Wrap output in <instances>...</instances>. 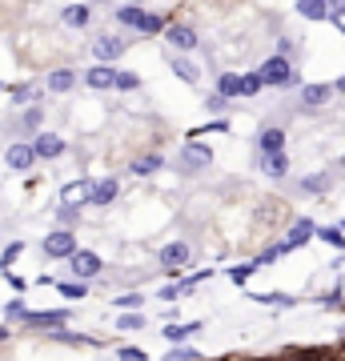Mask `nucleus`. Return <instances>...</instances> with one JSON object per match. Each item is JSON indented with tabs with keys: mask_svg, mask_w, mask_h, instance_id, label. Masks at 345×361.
I'll list each match as a JSON object with an SVG mask.
<instances>
[{
	"mask_svg": "<svg viewBox=\"0 0 345 361\" xmlns=\"http://www.w3.org/2000/svg\"><path fill=\"white\" fill-rule=\"evenodd\" d=\"M257 73H261V80L273 85V89H293L297 85V73H293V65H289V56H269Z\"/></svg>",
	"mask_w": 345,
	"mask_h": 361,
	"instance_id": "nucleus-1",
	"label": "nucleus"
},
{
	"mask_svg": "<svg viewBox=\"0 0 345 361\" xmlns=\"http://www.w3.org/2000/svg\"><path fill=\"white\" fill-rule=\"evenodd\" d=\"M68 269H73L77 281H92V277L101 273V257H97L92 249H77V253L68 257Z\"/></svg>",
	"mask_w": 345,
	"mask_h": 361,
	"instance_id": "nucleus-2",
	"label": "nucleus"
},
{
	"mask_svg": "<svg viewBox=\"0 0 345 361\" xmlns=\"http://www.w3.org/2000/svg\"><path fill=\"white\" fill-rule=\"evenodd\" d=\"M44 253L49 257H73L77 253V233H68V229H56L44 237Z\"/></svg>",
	"mask_w": 345,
	"mask_h": 361,
	"instance_id": "nucleus-3",
	"label": "nucleus"
},
{
	"mask_svg": "<svg viewBox=\"0 0 345 361\" xmlns=\"http://www.w3.org/2000/svg\"><path fill=\"white\" fill-rule=\"evenodd\" d=\"M125 44L128 40H121V37H97L92 40V56H97L101 65H109V61H116V56H125Z\"/></svg>",
	"mask_w": 345,
	"mask_h": 361,
	"instance_id": "nucleus-4",
	"label": "nucleus"
},
{
	"mask_svg": "<svg viewBox=\"0 0 345 361\" xmlns=\"http://www.w3.org/2000/svg\"><path fill=\"white\" fill-rule=\"evenodd\" d=\"M189 257H193V249L185 245V241H169V245L157 253V261H161L165 269H181V265H189Z\"/></svg>",
	"mask_w": 345,
	"mask_h": 361,
	"instance_id": "nucleus-5",
	"label": "nucleus"
},
{
	"mask_svg": "<svg viewBox=\"0 0 345 361\" xmlns=\"http://www.w3.org/2000/svg\"><path fill=\"white\" fill-rule=\"evenodd\" d=\"M4 161H8V169H13V173H28V169L37 165V153H32V145H8Z\"/></svg>",
	"mask_w": 345,
	"mask_h": 361,
	"instance_id": "nucleus-6",
	"label": "nucleus"
},
{
	"mask_svg": "<svg viewBox=\"0 0 345 361\" xmlns=\"http://www.w3.org/2000/svg\"><path fill=\"white\" fill-rule=\"evenodd\" d=\"M32 153L44 157V161H52V157L64 153V141L56 137V133H37V141H32Z\"/></svg>",
	"mask_w": 345,
	"mask_h": 361,
	"instance_id": "nucleus-7",
	"label": "nucleus"
},
{
	"mask_svg": "<svg viewBox=\"0 0 345 361\" xmlns=\"http://www.w3.org/2000/svg\"><path fill=\"white\" fill-rule=\"evenodd\" d=\"M85 85H89V89H116V68L92 65L89 73H85Z\"/></svg>",
	"mask_w": 345,
	"mask_h": 361,
	"instance_id": "nucleus-8",
	"label": "nucleus"
},
{
	"mask_svg": "<svg viewBox=\"0 0 345 361\" xmlns=\"http://www.w3.org/2000/svg\"><path fill=\"white\" fill-rule=\"evenodd\" d=\"M89 189H92V180H73V185H64L61 189V201L64 205H73V209H80L85 201H89Z\"/></svg>",
	"mask_w": 345,
	"mask_h": 361,
	"instance_id": "nucleus-9",
	"label": "nucleus"
},
{
	"mask_svg": "<svg viewBox=\"0 0 345 361\" xmlns=\"http://www.w3.org/2000/svg\"><path fill=\"white\" fill-rule=\"evenodd\" d=\"M165 37H169V44H173V49H197V32H193L189 25H169Z\"/></svg>",
	"mask_w": 345,
	"mask_h": 361,
	"instance_id": "nucleus-10",
	"label": "nucleus"
},
{
	"mask_svg": "<svg viewBox=\"0 0 345 361\" xmlns=\"http://www.w3.org/2000/svg\"><path fill=\"white\" fill-rule=\"evenodd\" d=\"M113 197H116V180H113V177L97 180V185L89 189V201H92V205H113Z\"/></svg>",
	"mask_w": 345,
	"mask_h": 361,
	"instance_id": "nucleus-11",
	"label": "nucleus"
},
{
	"mask_svg": "<svg viewBox=\"0 0 345 361\" xmlns=\"http://www.w3.org/2000/svg\"><path fill=\"white\" fill-rule=\"evenodd\" d=\"M261 153H285V129H277V125H269L265 133H261Z\"/></svg>",
	"mask_w": 345,
	"mask_h": 361,
	"instance_id": "nucleus-12",
	"label": "nucleus"
},
{
	"mask_svg": "<svg viewBox=\"0 0 345 361\" xmlns=\"http://www.w3.org/2000/svg\"><path fill=\"white\" fill-rule=\"evenodd\" d=\"M329 85H305V89H301V104H305V109H321V104L329 101Z\"/></svg>",
	"mask_w": 345,
	"mask_h": 361,
	"instance_id": "nucleus-13",
	"label": "nucleus"
},
{
	"mask_svg": "<svg viewBox=\"0 0 345 361\" xmlns=\"http://www.w3.org/2000/svg\"><path fill=\"white\" fill-rule=\"evenodd\" d=\"M261 169H265L269 177H285V173H289V157L285 153H261Z\"/></svg>",
	"mask_w": 345,
	"mask_h": 361,
	"instance_id": "nucleus-14",
	"label": "nucleus"
},
{
	"mask_svg": "<svg viewBox=\"0 0 345 361\" xmlns=\"http://www.w3.org/2000/svg\"><path fill=\"white\" fill-rule=\"evenodd\" d=\"M89 4H68V8H64V13H61V20H64V25H68V28H85V25H89Z\"/></svg>",
	"mask_w": 345,
	"mask_h": 361,
	"instance_id": "nucleus-15",
	"label": "nucleus"
},
{
	"mask_svg": "<svg viewBox=\"0 0 345 361\" xmlns=\"http://www.w3.org/2000/svg\"><path fill=\"white\" fill-rule=\"evenodd\" d=\"M297 13L305 16V20H325L329 16V0H301Z\"/></svg>",
	"mask_w": 345,
	"mask_h": 361,
	"instance_id": "nucleus-16",
	"label": "nucleus"
},
{
	"mask_svg": "<svg viewBox=\"0 0 345 361\" xmlns=\"http://www.w3.org/2000/svg\"><path fill=\"white\" fill-rule=\"evenodd\" d=\"M309 237H313V221H297V225H293V237L282 245V253H289V249H297V245H305Z\"/></svg>",
	"mask_w": 345,
	"mask_h": 361,
	"instance_id": "nucleus-17",
	"label": "nucleus"
},
{
	"mask_svg": "<svg viewBox=\"0 0 345 361\" xmlns=\"http://www.w3.org/2000/svg\"><path fill=\"white\" fill-rule=\"evenodd\" d=\"M73 85H77V73H73V68H56V73L49 77V89L52 92H68Z\"/></svg>",
	"mask_w": 345,
	"mask_h": 361,
	"instance_id": "nucleus-18",
	"label": "nucleus"
},
{
	"mask_svg": "<svg viewBox=\"0 0 345 361\" xmlns=\"http://www.w3.org/2000/svg\"><path fill=\"white\" fill-rule=\"evenodd\" d=\"M173 73H177L181 80H189V85H197V80H201V68L193 65V61H185V56H173Z\"/></svg>",
	"mask_w": 345,
	"mask_h": 361,
	"instance_id": "nucleus-19",
	"label": "nucleus"
},
{
	"mask_svg": "<svg viewBox=\"0 0 345 361\" xmlns=\"http://www.w3.org/2000/svg\"><path fill=\"white\" fill-rule=\"evenodd\" d=\"M68 322V313H25V325H44V329H49V325H64Z\"/></svg>",
	"mask_w": 345,
	"mask_h": 361,
	"instance_id": "nucleus-20",
	"label": "nucleus"
},
{
	"mask_svg": "<svg viewBox=\"0 0 345 361\" xmlns=\"http://www.w3.org/2000/svg\"><path fill=\"white\" fill-rule=\"evenodd\" d=\"M217 97H241V77L221 73V77H217Z\"/></svg>",
	"mask_w": 345,
	"mask_h": 361,
	"instance_id": "nucleus-21",
	"label": "nucleus"
},
{
	"mask_svg": "<svg viewBox=\"0 0 345 361\" xmlns=\"http://www.w3.org/2000/svg\"><path fill=\"white\" fill-rule=\"evenodd\" d=\"M181 161H185V165H209V161H213V157H209V149H201V145H185V153H181Z\"/></svg>",
	"mask_w": 345,
	"mask_h": 361,
	"instance_id": "nucleus-22",
	"label": "nucleus"
},
{
	"mask_svg": "<svg viewBox=\"0 0 345 361\" xmlns=\"http://www.w3.org/2000/svg\"><path fill=\"white\" fill-rule=\"evenodd\" d=\"M116 20H121V25H128V28H141L145 13H141V8H133V4H128V8H116Z\"/></svg>",
	"mask_w": 345,
	"mask_h": 361,
	"instance_id": "nucleus-23",
	"label": "nucleus"
},
{
	"mask_svg": "<svg viewBox=\"0 0 345 361\" xmlns=\"http://www.w3.org/2000/svg\"><path fill=\"white\" fill-rule=\"evenodd\" d=\"M261 89H265V80H261V73H249V77H241V97H257Z\"/></svg>",
	"mask_w": 345,
	"mask_h": 361,
	"instance_id": "nucleus-24",
	"label": "nucleus"
},
{
	"mask_svg": "<svg viewBox=\"0 0 345 361\" xmlns=\"http://www.w3.org/2000/svg\"><path fill=\"white\" fill-rule=\"evenodd\" d=\"M193 329H201V325H197V322H189V325H169L165 337H169V341H185V337H189Z\"/></svg>",
	"mask_w": 345,
	"mask_h": 361,
	"instance_id": "nucleus-25",
	"label": "nucleus"
},
{
	"mask_svg": "<svg viewBox=\"0 0 345 361\" xmlns=\"http://www.w3.org/2000/svg\"><path fill=\"white\" fill-rule=\"evenodd\" d=\"M161 169V157H141L137 165H133V173H141V177H149V173H157Z\"/></svg>",
	"mask_w": 345,
	"mask_h": 361,
	"instance_id": "nucleus-26",
	"label": "nucleus"
},
{
	"mask_svg": "<svg viewBox=\"0 0 345 361\" xmlns=\"http://www.w3.org/2000/svg\"><path fill=\"white\" fill-rule=\"evenodd\" d=\"M257 301H265V305H293V297H285V293H257Z\"/></svg>",
	"mask_w": 345,
	"mask_h": 361,
	"instance_id": "nucleus-27",
	"label": "nucleus"
},
{
	"mask_svg": "<svg viewBox=\"0 0 345 361\" xmlns=\"http://www.w3.org/2000/svg\"><path fill=\"white\" fill-rule=\"evenodd\" d=\"M137 85H141V77H137V73H116V89H137Z\"/></svg>",
	"mask_w": 345,
	"mask_h": 361,
	"instance_id": "nucleus-28",
	"label": "nucleus"
},
{
	"mask_svg": "<svg viewBox=\"0 0 345 361\" xmlns=\"http://www.w3.org/2000/svg\"><path fill=\"white\" fill-rule=\"evenodd\" d=\"M161 28H165V20H161V16L145 13V20H141V32H161Z\"/></svg>",
	"mask_w": 345,
	"mask_h": 361,
	"instance_id": "nucleus-29",
	"label": "nucleus"
},
{
	"mask_svg": "<svg viewBox=\"0 0 345 361\" xmlns=\"http://www.w3.org/2000/svg\"><path fill=\"white\" fill-rule=\"evenodd\" d=\"M317 237H321V241H329V245H337V249L345 245V237H341V229H317Z\"/></svg>",
	"mask_w": 345,
	"mask_h": 361,
	"instance_id": "nucleus-30",
	"label": "nucleus"
},
{
	"mask_svg": "<svg viewBox=\"0 0 345 361\" xmlns=\"http://www.w3.org/2000/svg\"><path fill=\"white\" fill-rule=\"evenodd\" d=\"M169 361H201V353H197V349H173Z\"/></svg>",
	"mask_w": 345,
	"mask_h": 361,
	"instance_id": "nucleus-31",
	"label": "nucleus"
},
{
	"mask_svg": "<svg viewBox=\"0 0 345 361\" xmlns=\"http://www.w3.org/2000/svg\"><path fill=\"white\" fill-rule=\"evenodd\" d=\"M141 301H145V297H137V293L116 297V305H121V310H141Z\"/></svg>",
	"mask_w": 345,
	"mask_h": 361,
	"instance_id": "nucleus-32",
	"label": "nucleus"
},
{
	"mask_svg": "<svg viewBox=\"0 0 345 361\" xmlns=\"http://www.w3.org/2000/svg\"><path fill=\"white\" fill-rule=\"evenodd\" d=\"M61 293L64 297H85V285L80 281H61Z\"/></svg>",
	"mask_w": 345,
	"mask_h": 361,
	"instance_id": "nucleus-33",
	"label": "nucleus"
},
{
	"mask_svg": "<svg viewBox=\"0 0 345 361\" xmlns=\"http://www.w3.org/2000/svg\"><path fill=\"white\" fill-rule=\"evenodd\" d=\"M141 313H128V317H121V322H116V329H141Z\"/></svg>",
	"mask_w": 345,
	"mask_h": 361,
	"instance_id": "nucleus-34",
	"label": "nucleus"
},
{
	"mask_svg": "<svg viewBox=\"0 0 345 361\" xmlns=\"http://www.w3.org/2000/svg\"><path fill=\"white\" fill-rule=\"evenodd\" d=\"M16 253H20V241H13V245L4 249V257H0V265H4V269H13V261H16Z\"/></svg>",
	"mask_w": 345,
	"mask_h": 361,
	"instance_id": "nucleus-35",
	"label": "nucleus"
},
{
	"mask_svg": "<svg viewBox=\"0 0 345 361\" xmlns=\"http://www.w3.org/2000/svg\"><path fill=\"white\" fill-rule=\"evenodd\" d=\"M305 189H317V193H325V189H329V177H309Z\"/></svg>",
	"mask_w": 345,
	"mask_h": 361,
	"instance_id": "nucleus-36",
	"label": "nucleus"
},
{
	"mask_svg": "<svg viewBox=\"0 0 345 361\" xmlns=\"http://www.w3.org/2000/svg\"><path fill=\"white\" fill-rule=\"evenodd\" d=\"M116 357H121V361H145V353H141V349H133V345H128V349H121Z\"/></svg>",
	"mask_w": 345,
	"mask_h": 361,
	"instance_id": "nucleus-37",
	"label": "nucleus"
},
{
	"mask_svg": "<svg viewBox=\"0 0 345 361\" xmlns=\"http://www.w3.org/2000/svg\"><path fill=\"white\" fill-rule=\"evenodd\" d=\"M40 125V109H28L25 113V129H37Z\"/></svg>",
	"mask_w": 345,
	"mask_h": 361,
	"instance_id": "nucleus-38",
	"label": "nucleus"
},
{
	"mask_svg": "<svg viewBox=\"0 0 345 361\" xmlns=\"http://www.w3.org/2000/svg\"><path fill=\"white\" fill-rule=\"evenodd\" d=\"M61 221H64V225H73V221H77V209H73V205H61Z\"/></svg>",
	"mask_w": 345,
	"mask_h": 361,
	"instance_id": "nucleus-39",
	"label": "nucleus"
},
{
	"mask_svg": "<svg viewBox=\"0 0 345 361\" xmlns=\"http://www.w3.org/2000/svg\"><path fill=\"white\" fill-rule=\"evenodd\" d=\"M209 109H213V113H221V109H225V97H217V92H213V97H209Z\"/></svg>",
	"mask_w": 345,
	"mask_h": 361,
	"instance_id": "nucleus-40",
	"label": "nucleus"
},
{
	"mask_svg": "<svg viewBox=\"0 0 345 361\" xmlns=\"http://www.w3.org/2000/svg\"><path fill=\"white\" fill-rule=\"evenodd\" d=\"M25 313H28V310L20 305V301H13V305H8V317H25Z\"/></svg>",
	"mask_w": 345,
	"mask_h": 361,
	"instance_id": "nucleus-41",
	"label": "nucleus"
},
{
	"mask_svg": "<svg viewBox=\"0 0 345 361\" xmlns=\"http://www.w3.org/2000/svg\"><path fill=\"white\" fill-rule=\"evenodd\" d=\"M333 13H345V0H329V16Z\"/></svg>",
	"mask_w": 345,
	"mask_h": 361,
	"instance_id": "nucleus-42",
	"label": "nucleus"
},
{
	"mask_svg": "<svg viewBox=\"0 0 345 361\" xmlns=\"http://www.w3.org/2000/svg\"><path fill=\"white\" fill-rule=\"evenodd\" d=\"M333 25H337V32H345V13H333Z\"/></svg>",
	"mask_w": 345,
	"mask_h": 361,
	"instance_id": "nucleus-43",
	"label": "nucleus"
},
{
	"mask_svg": "<svg viewBox=\"0 0 345 361\" xmlns=\"http://www.w3.org/2000/svg\"><path fill=\"white\" fill-rule=\"evenodd\" d=\"M333 89H337V92H345V77H341V80H337V85H333Z\"/></svg>",
	"mask_w": 345,
	"mask_h": 361,
	"instance_id": "nucleus-44",
	"label": "nucleus"
},
{
	"mask_svg": "<svg viewBox=\"0 0 345 361\" xmlns=\"http://www.w3.org/2000/svg\"><path fill=\"white\" fill-rule=\"evenodd\" d=\"M4 337H8V329H0V341H4Z\"/></svg>",
	"mask_w": 345,
	"mask_h": 361,
	"instance_id": "nucleus-45",
	"label": "nucleus"
},
{
	"mask_svg": "<svg viewBox=\"0 0 345 361\" xmlns=\"http://www.w3.org/2000/svg\"><path fill=\"white\" fill-rule=\"evenodd\" d=\"M341 169H345V161H341Z\"/></svg>",
	"mask_w": 345,
	"mask_h": 361,
	"instance_id": "nucleus-46",
	"label": "nucleus"
}]
</instances>
